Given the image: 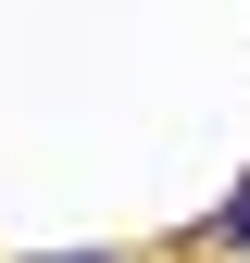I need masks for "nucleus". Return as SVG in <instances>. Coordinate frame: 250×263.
Returning a JSON list of instances; mask_svg holds the SVG:
<instances>
[{
  "instance_id": "nucleus-1",
  "label": "nucleus",
  "mask_w": 250,
  "mask_h": 263,
  "mask_svg": "<svg viewBox=\"0 0 250 263\" xmlns=\"http://www.w3.org/2000/svg\"><path fill=\"white\" fill-rule=\"evenodd\" d=\"M200 251H238V263H250V176L225 188V213H200Z\"/></svg>"
},
{
  "instance_id": "nucleus-2",
  "label": "nucleus",
  "mask_w": 250,
  "mask_h": 263,
  "mask_svg": "<svg viewBox=\"0 0 250 263\" xmlns=\"http://www.w3.org/2000/svg\"><path fill=\"white\" fill-rule=\"evenodd\" d=\"M25 263H125V251H25Z\"/></svg>"
}]
</instances>
